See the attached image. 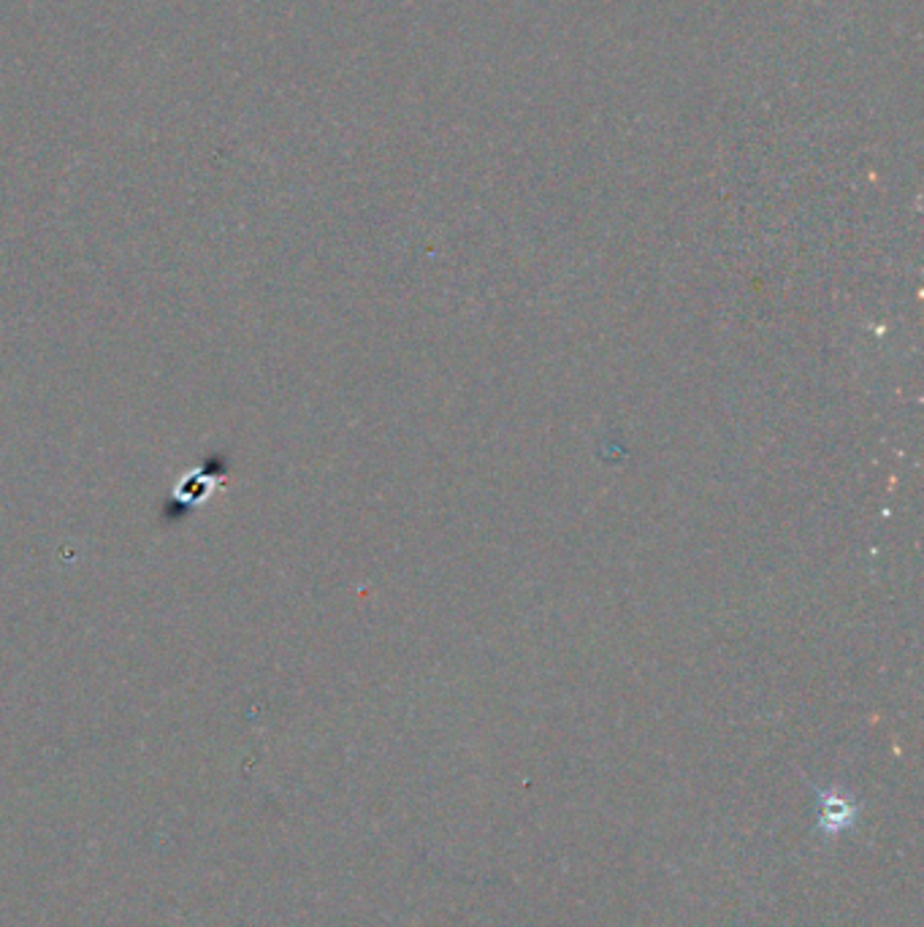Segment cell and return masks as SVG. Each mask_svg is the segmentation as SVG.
I'll list each match as a JSON object with an SVG mask.
<instances>
[{
    "label": "cell",
    "mask_w": 924,
    "mask_h": 927,
    "mask_svg": "<svg viewBox=\"0 0 924 927\" xmlns=\"http://www.w3.org/2000/svg\"><path fill=\"white\" fill-rule=\"evenodd\" d=\"M822 806H818V830L822 833H843L854 825L857 819V806L852 797H843V792H827L818 795Z\"/></svg>",
    "instance_id": "obj_1"
}]
</instances>
